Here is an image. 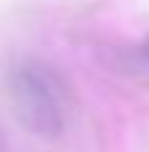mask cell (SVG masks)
<instances>
[{"instance_id":"1","label":"cell","mask_w":149,"mask_h":152,"mask_svg":"<svg viewBox=\"0 0 149 152\" xmlns=\"http://www.w3.org/2000/svg\"><path fill=\"white\" fill-rule=\"evenodd\" d=\"M8 96L19 123L37 139H59L72 120L67 77L45 59H21L8 69Z\"/></svg>"},{"instance_id":"2","label":"cell","mask_w":149,"mask_h":152,"mask_svg":"<svg viewBox=\"0 0 149 152\" xmlns=\"http://www.w3.org/2000/svg\"><path fill=\"white\" fill-rule=\"evenodd\" d=\"M109 67L133 83L149 86V32L133 43H123V45L112 48Z\"/></svg>"}]
</instances>
